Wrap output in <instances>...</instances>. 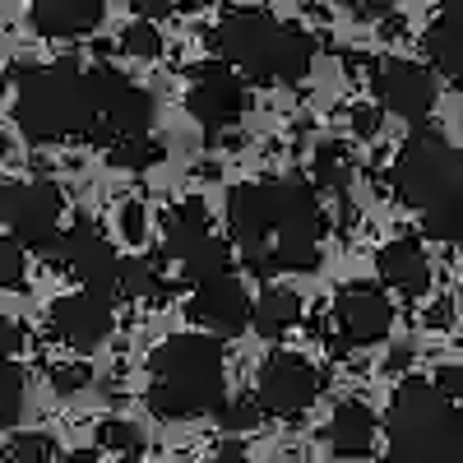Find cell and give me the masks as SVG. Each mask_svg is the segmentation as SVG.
Listing matches in <instances>:
<instances>
[{"label": "cell", "instance_id": "obj_23", "mask_svg": "<svg viewBox=\"0 0 463 463\" xmlns=\"http://www.w3.org/2000/svg\"><path fill=\"white\" fill-rule=\"evenodd\" d=\"M121 301H144V306H163L167 283L153 260H126L121 264Z\"/></svg>", "mask_w": 463, "mask_h": 463}, {"label": "cell", "instance_id": "obj_20", "mask_svg": "<svg viewBox=\"0 0 463 463\" xmlns=\"http://www.w3.org/2000/svg\"><path fill=\"white\" fill-rule=\"evenodd\" d=\"M213 218H209V204L204 200H181L172 213H167V222H163V250H172V260L181 264L185 255H195L204 241H213V227H209Z\"/></svg>", "mask_w": 463, "mask_h": 463}, {"label": "cell", "instance_id": "obj_9", "mask_svg": "<svg viewBox=\"0 0 463 463\" xmlns=\"http://www.w3.org/2000/svg\"><path fill=\"white\" fill-rule=\"evenodd\" d=\"M325 384H329V371L306 362L301 353H269L255 375V403L279 421H297L325 394Z\"/></svg>", "mask_w": 463, "mask_h": 463}, {"label": "cell", "instance_id": "obj_8", "mask_svg": "<svg viewBox=\"0 0 463 463\" xmlns=\"http://www.w3.org/2000/svg\"><path fill=\"white\" fill-rule=\"evenodd\" d=\"M52 269H61V274L70 279H80V288L98 301H121V255H116V246L107 241V232L98 222H80V227H70L65 237L56 241Z\"/></svg>", "mask_w": 463, "mask_h": 463}, {"label": "cell", "instance_id": "obj_1", "mask_svg": "<svg viewBox=\"0 0 463 463\" xmlns=\"http://www.w3.org/2000/svg\"><path fill=\"white\" fill-rule=\"evenodd\" d=\"M329 213L311 176L288 172L274 181H241L227 190V237L260 279L316 274Z\"/></svg>", "mask_w": 463, "mask_h": 463}, {"label": "cell", "instance_id": "obj_16", "mask_svg": "<svg viewBox=\"0 0 463 463\" xmlns=\"http://www.w3.org/2000/svg\"><path fill=\"white\" fill-rule=\"evenodd\" d=\"M107 5L102 0H37L28 10L33 33L47 37V43H70V37H84L102 24Z\"/></svg>", "mask_w": 463, "mask_h": 463}, {"label": "cell", "instance_id": "obj_19", "mask_svg": "<svg viewBox=\"0 0 463 463\" xmlns=\"http://www.w3.org/2000/svg\"><path fill=\"white\" fill-rule=\"evenodd\" d=\"M421 47H427L431 70L445 74V84L463 93V10H458V5L440 10V14L427 24V37H421Z\"/></svg>", "mask_w": 463, "mask_h": 463}, {"label": "cell", "instance_id": "obj_32", "mask_svg": "<svg viewBox=\"0 0 463 463\" xmlns=\"http://www.w3.org/2000/svg\"><path fill=\"white\" fill-rule=\"evenodd\" d=\"M116 232H121V241L144 246V237H148V209L139 200H126L121 209H116Z\"/></svg>", "mask_w": 463, "mask_h": 463}, {"label": "cell", "instance_id": "obj_21", "mask_svg": "<svg viewBox=\"0 0 463 463\" xmlns=\"http://www.w3.org/2000/svg\"><path fill=\"white\" fill-rule=\"evenodd\" d=\"M297 320H301V297H297L292 288L269 283V288L255 297V316H250V325H255V334H260L264 343L283 338Z\"/></svg>", "mask_w": 463, "mask_h": 463}, {"label": "cell", "instance_id": "obj_10", "mask_svg": "<svg viewBox=\"0 0 463 463\" xmlns=\"http://www.w3.org/2000/svg\"><path fill=\"white\" fill-rule=\"evenodd\" d=\"M185 107H190V116H195L209 135H222L232 126H241V116L250 111V84L232 65L204 61V65L190 70Z\"/></svg>", "mask_w": 463, "mask_h": 463}, {"label": "cell", "instance_id": "obj_45", "mask_svg": "<svg viewBox=\"0 0 463 463\" xmlns=\"http://www.w3.org/2000/svg\"><path fill=\"white\" fill-rule=\"evenodd\" d=\"M0 185H5V181H0Z\"/></svg>", "mask_w": 463, "mask_h": 463}, {"label": "cell", "instance_id": "obj_26", "mask_svg": "<svg viewBox=\"0 0 463 463\" xmlns=\"http://www.w3.org/2000/svg\"><path fill=\"white\" fill-rule=\"evenodd\" d=\"M56 458V440L47 431H19L0 445V463H52Z\"/></svg>", "mask_w": 463, "mask_h": 463}, {"label": "cell", "instance_id": "obj_35", "mask_svg": "<svg viewBox=\"0 0 463 463\" xmlns=\"http://www.w3.org/2000/svg\"><path fill=\"white\" fill-rule=\"evenodd\" d=\"M436 390L463 412V366H440L436 371Z\"/></svg>", "mask_w": 463, "mask_h": 463}, {"label": "cell", "instance_id": "obj_15", "mask_svg": "<svg viewBox=\"0 0 463 463\" xmlns=\"http://www.w3.org/2000/svg\"><path fill=\"white\" fill-rule=\"evenodd\" d=\"M185 316L195 320L200 329H209L213 338H218V334H241V329L250 325V316H255V301H250V292H246L237 279L227 274V279H218V283H204V288L190 292Z\"/></svg>", "mask_w": 463, "mask_h": 463}, {"label": "cell", "instance_id": "obj_6", "mask_svg": "<svg viewBox=\"0 0 463 463\" xmlns=\"http://www.w3.org/2000/svg\"><path fill=\"white\" fill-rule=\"evenodd\" d=\"M394 195L421 213H440L463 204V148L449 144L445 130L417 126L394 158Z\"/></svg>", "mask_w": 463, "mask_h": 463}, {"label": "cell", "instance_id": "obj_3", "mask_svg": "<svg viewBox=\"0 0 463 463\" xmlns=\"http://www.w3.org/2000/svg\"><path fill=\"white\" fill-rule=\"evenodd\" d=\"M227 403V353L213 334H176L148 357V408L163 421H190Z\"/></svg>", "mask_w": 463, "mask_h": 463}, {"label": "cell", "instance_id": "obj_12", "mask_svg": "<svg viewBox=\"0 0 463 463\" xmlns=\"http://www.w3.org/2000/svg\"><path fill=\"white\" fill-rule=\"evenodd\" d=\"M334 325L347 347H371L384 343L394 329V306L380 283H347L334 297Z\"/></svg>", "mask_w": 463, "mask_h": 463}, {"label": "cell", "instance_id": "obj_42", "mask_svg": "<svg viewBox=\"0 0 463 463\" xmlns=\"http://www.w3.org/2000/svg\"><path fill=\"white\" fill-rule=\"evenodd\" d=\"M0 93H5V74H0Z\"/></svg>", "mask_w": 463, "mask_h": 463}, {"label": "cell", "instance_id": "obj_30", "mask_svg": "<svg viewBox=\"0 0 463 463\" xmlns=\"http://www.w3.org/2000/svg\"><path fill=\"white\" fill-rule=\"evenodd\" d=\"M417 227L427 232V241L458 246V241H463V204H458V209H440V213H421Z\"/></svg>", "mask_w": 463, "mask_h": 463}, {"label": "cell", "instance_id": "obj_39", "mask_svg": "<svg viewBox=\"0 0 463 463\" xmlns=\"http://www.w3.org/2000/svg\"><path fill=\"white\" fill-rule=\"evenodd\" d=\"M190 172H195V181H218V176H222V167H218V163H195Z\"/></svg>", "mask_w": 463, "mask_h": 463}, {"label": "cell", "instance_id": "obj_28", "mask_svg": "<svg viewBox=\"0 0 463 463\" xmlns=\"http://www.w3.org/2000/svg\"><path fill=\"white\" fill-rule=\"evenodd\" d=\"M116 52L135 56V61H158V56H163V37H158V28H153L148 19H135V24L121 28V43H116Z\"/></svg>", "mask_w": 463, "mask_h": 463}, {"label": "cell", "instance_id": "obj_25", "mask_svg": "<svg viewBox=\"0 0 463 463\" xmlns=\"http://www.w3.org/2000/svg\"><path fill=\"white\" fill-rule=\"evenodd\" d=\"M144 427H135V421L126 417H107L102 427H98V449H111V454H121V458H139L144 454Z\"/></svg>", "mask_w": 463, "mask_h": 463}, {"label": "cell", "instance_id": "obj_17", "mask_svg": "<svg viewBox=\"0 0 463 463\" xmlns=\"http://www.w3.org/2000/svg\"><path fill=\"white\" fill-rule=\"evenodd\" d=\"M375 269H380V279L390 283L394 292H403V297H427L431 292V260L412 237L384 241L375 250Z\"/></svg>", "mask_w": 463, "mask_h": 463}, {"label": "cell", "instance_id": "obj_41", "mask_svg": "<svg viewBox=\"0 0 463 463\" xmlns=\"http://www.w3.org/2000/svg\"><path fill=\"white\" fill-rule=\"evenodd\" d=\"M10 148H14V144H10V135H0V158H5Z\"/></svg>", "mask_w": 463, "mask_h": 463}, {"label": "cell", "instance_id": "obj_38", "mask_svg": "<svg viewBox=\"0 0 463 463\" xmlns=\"http://www.w3.org/2000/svg\"><path fill=\"white\" fill-rule=\"evenodd\" d=\"M408 362H412V347H394V353L384 357V371H390V375H399Z\"/></svg>", "mask_w": 463, "mask_h": 463}, {"label": "cell", "instance_id": "obj_24", "mask_svg": "<svg viewBox=\"0 0 463 463\" xmlns=\"http://www.w3.org/2000/svg\"><path fill=\"white\" fill-rule=\"evenodd\" d=\"M163 158H167V148H163V139H153V135H139V139H126V144L107 148V163L116 172H148V167H158Z\"/></svg>", "mask_w": 463, "mask_h": 463}, {"label": "cell", "instance_id": "obj_36", "mask_svg": "<svg viewBox=\"0 0 463 463\" xmlns=\"http://www.w3.org/2000/svg\"><path fill=\"white\" fill-rule=\"evenodd\" d=\"M24 347H28V325H14V320H10L5 329H0V357H10V362H14Z\"/></svg>", "mask_w": 463, "mask_h": 463}, {"label": "cell", "instance_id": "obj_2", "mask_svg": "<svg viewBox=\"0 0 463 463\" xmlns=\"http://www.w3.org/2000/svg\"><path fill=\"white\" fill-rule=\"evenodd\" d=\"M14 126L33 144H61L80 139L98 144L102 139V98H107V65H80L74 56L52 61V65H14Z\"/></svg>", "mask_w": 463, "mask_h": 463}, {"label": "cell", "instance_id": "obj_37", "mask_svg": "<svg viewBox=\"0 0 463 463\" xmlns=\"http://www.w3.org/2000/svg\"><path fill=\"white\" fill-rule=\"evenodd\" d=\"M449 320H454V301L449 297H440L431 311H427V329H449Z\"/></svg>", "mask_w": 463, "mask_h": 463}, {"label": "cell", "instance_id": "obj_31", "mask_svg": "<svg viewBox=\"0 0 463 463\" xmlns=\"http://www.w3.org/2000/svg\"><path fill=\"white\" fill-rule=\"evenodd\" d=\"M28 283V255L14 237H0V288H24Z\"/></svg>", "mask_w": 463, "mask_h": 463}, {"label": "cell", "instance_id": "obj_40", "mask_svg": "<svg viewBox=\"0 0 463 463\" xmlns=\"http://www.w3.org/2000/svg\"><path fill=\"white\" fill-rule=\"evenodd\" d=\"M209 463H250V458H246L241 449H222V454H218V458H209Z\"/></svg>", "mask_w": 463, "mask_h": 463}, {"label": "cell", "instance_id": "obj_27", "mask_svg": "<svg viewBox=\"0 0 463 463\" xmlns=\"http://www.w3.org/2000/svg\"><path fill=\"white\" fill-rule=\"evenodd\" d=\"M24 371H19V362H10V357H0V431H10L14 421H19V412H24Z\"/></svg>", "mask_w": 463, "mask_h": 463}, {"label": "cell", "instance_id": "obj_5", "mask_svg": "<svg viewBox=\"0 0 463 463\" xmlns=\"http://www.w3.org/2000/svg\"><path fill=\"white\" fill-rule=\"evenodd\" d=\"M394 463H463V412L427 380H403L384 417Z\"/></svg>", "mask_w": 463, "mask_h": 463}, {"label": "cell", "instance_id": "obj_13", "mask_svg": "<svg viewBox=\"0 0 463 463\" xmlns=\"http://www.w3.org/2000/svg\"><path fill=\"white\" fill-rule=\"evenodd\" d=\"M116 329V316L111 306L89 297V292H70V297H56L47 306V334L74 353H98V347L111 338Z\"/></svg>", "mask_w": 463, "mask_h": 463}, {"label": "cell", "instance_id": "obj_33", "mask_svg": "<svg viewBox=\"0 0 463 463\" xmlns=\"http://www.w3.org/2000/svg\"><path fill=\"white\" fill-rule=\"evenodd\" d=\"M47 384H52L56 394H80V390H89V384H93V371L84 362H65V366H52L47 371Z\"/></svg>", "mask_w": 463, "mask_h": 463}, {"label": "cell", "instance_id": "obj_43", "mask_svg": "<svg viewBox=\"0 0 463 463\" xmlns=\"http://www.w3.org/2000/svg\"><path fill=\"white\" fill-rule=\"evenodd\" d=\"M5 325H10V320H5V316H0V329H5Z\"/></svg>", "mask_w": 463, "mask_h": 463}, {"label": "cell", "instance_id": "obj_14", "mask_svg": "<svg viewBox=\"0 0 463 463\" xmlns=\"http://www.w3.org/2000/svg\"><path fill=\"white\" fill-rule=\"evenodd\" d=\"M153 126V93L135 80H126L116 65H107V98H102V139L107 148L148 135Z\"/></svg>", "mask_w": 463, "mask_h": 463}, {"label": "cell", "instance_id": "obj_4", "mask_svg": "<svg viewBox=\"0 0 463 463\" xmlns=\"http://www.w3.org/2000/svg\"><path fill=\"white\" fill-rule=\"evenodd\" d=\"M213 52L250 84H301L316 61V37L269 10H227L213 28Z\"/></svg>", "mask_w": 463, "mask_h": 463}, {"label": "cell", "instance_id": "obj_18", "mask_svg": "<svg viewBox=\"0 0 463 463\" xmlns=\"http://www.w3.org/2000/svg\"><path fill=\"white\" fill-rule=\"evenodd\" d=\"M375 431L380 427H375L371 403L366 399H343L334 408V417H329V449H334V458H343V463L366 458L375 449Z\"/></svg>", "mask_w": 463, "mask_h": 463}, {"label": "cell", "instance_id": "obj_44", "mask_svg": "<svg viewBox=\"0 0 463 463\" xmlns=\"http://www.w3.org/2000/svg\"><path fill=\"white\" fill-rule=\"evenodd\" d=\"M334 463H343V458H334Z\"/></svg>", "mask_w": 463, "mask_h": 463}, {"label": "cell", "instance_id": "obj_29", "mask_svg": "<svg viewBox=\"0 0 463 463\" xmlns=\"http://www.w3.org/2000/svg\"><path fill=\"white\" fill-rule=\"evenodd\" d=\"M260 417H264V408H260L250 394H232V399L218 408V427H222L227 436H241V431H255V427H260Z\"/></svg>", "mask_w": 463, "mask_h": 463}, {"label": "cell", "instance_id": "obj_7", "mask_svg": "<svg viewBox=\"0 0 463 463\" xmlns=\"http://www.w3.org/2000/svg\"><path fill=\"white\" fill-rule=\"evenodd\" d=\"M65 195L56 181H5L0 185V227L24 246V250H43L52 255L56 241L65 237Z\"/></svg>", "mask_w": 463, "mask_h": 463}, {"label": "cell", "instance_id": "obj_22", "mask_svg": "<svg viewBox=\"0 0 463 463\" xmlns=\"http://www.w3.org/2000/svg\"><path fill=\"white\" fill-rule=\"evenodd\" d=\"M311 185L329 190L334 200H347V185H353V163H347V144L325 139L311 158Z\"/></svg>", "mask_w": 463, "mask_h": 463}, {"label": "cell", "instance_id": "obj_11", "mask_svg": "<svg viewBox=\"0 0 463 463\" xmlns=\"http://www.w3.org/2000/svg\"><path fill=\"white\" fill-rule=\"evenodd\" d=\"M371 93L380 111H394L403 121L421 126L436 111V74L408 56H380L371 70Z\"/></svg>", "mask_w": 463, "mask_h": 463}, {"label": "cell", "instance_id": "obj_34", "mask_svg": "<svg viewBox=\"0 0 463 463\" xmlns=\"http://www.w3.org/2000/svg\"><path fill=\"white\" fill-rule=\"evenodd\" d=\"M347 126H353L357 139H375L380 126H384V111L375 102H353V107H347Z\"/></svg>", "mask_w": 463, "mask_h": 463}]
</instances>
